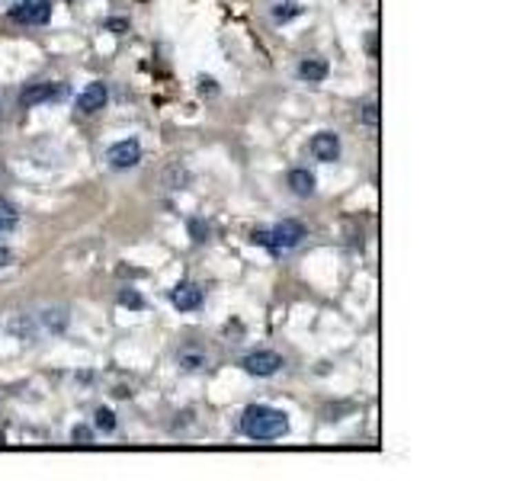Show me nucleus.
I'll return each instance as SVG.
<instances>
[{"instance_id":"obj_3","label":"nucleus","mask_w":513,"mask_h":481,"mask_svg":"<svg viewBox=\"0 0 513 481\" xmlns=\"http://www.w3.org/2000/svg\"><path fill=\"white\" fill-rule=\"evenodd\" d=\"M52 7H55V0H19L10 10V19L19 26H45L52 19Z\"/></svg>"},{"instance_id":"obj_1","label":"nucleus","mask_w":513,"mask_h":481,"mask_svg":"<svg viewBox=\"0 0 513 481\" xmlns=\"http://www.w3.org/2000/svg\"><path fill=\"white\" fill-rule=\"evenodd\" d=\"M241 433L251 440H280L289 433V417L280 407L270 405H251L241 417Z\"/></svg>"},{"instance_id":"obj_19","label":"nucleus","mask_w":513,"mask_h":481,"mask_svg":"<svg viewBox=\"0 0 513 481\" xmlns=\"http://www.w3.org/2000/svg\"><path fill=\"white\" fill-rule=\"evenodd\" d=\"M119 305H125V308H145V298H141L135 289H122V292H119Z\"/></svg>"},{"instance_id":"obj_13","label":"nucleus","mask_w":513,"mask_h":481,"mask_svg":"<svg viewBox=\"0 0 513 481\" xmlns=\"http://www.w3.org/2000/svg\"><path fill=\"white\" fill-rule=\"evenodd\" d=\"M299 77L308 83H321L327 77V61L324 58H305L299 65Z\"/></svg>"},{"instance_id":"obj_12","label":"nucleus","mask_w":513,"mask_h":481,"mask_svg":"<svg viewBox=\"0 0 513 481\" xmlns=\"http://www.w3.org/2000/svg\"><path fill=\"white\" fill-rule=\"evenodd\" d=\"M315 174H308L305 167H295V170H289V190L295 196H302V199H308V196H315Z\"/></svg>"},{"instance_id":"obj_16","label":"nucleus","mask_w":513,"mask_h":481,"mask_svg":"<svg viewBox=\"0 0 513 481\" xmlns=\"http://www.w3.org/2000/svg\"><path fill=\"white\" fill-rule=\"evenodd\" d=\"M17 225H19V209L13 203H7V199H0V238L10 234Z\"/></svg>"},{"instance_id":"obj_4","label":"nucleus","mask_w":513,"mask_h":481,"mask_svg":"<svg viewBox=\"0 0 513 481\" xmlns=\"http://www.w3.org/2000/svg\"><path fill=\"white\" fill-rule=\"evenodd\" d=\"M241 366H244V372H251L257 379H270V376H276V372L286 366V360L273 350H253L241 360Z\"/></svg>"},{"instance_id":"obj_5","label":"nucleus","mask_w":513,"mask_h":481,"mask_svg":"<svg viewBox=\"0 0 513 481\" xmlns=\"http://www.w3.org/2000/svg\"><path fill=\"white\" fill-rule=\"evenodd\" d=\"M106 161H109L112 170H129V167H135L141 161V145L135 139L116 141V145H109V151H106Z\"/></svg>"},{"instance_id":"obj_23","label":"nucleus","mask_w":513,"mask_h":481,"mask_svg":"<svg viewBox=\"0 0 513 481\" xmlns=\"http://www.w3.org/2000/svg\"><path fill=\"white\" fill-rule=\"evenodd\" d=\"M199 93H209V96H215V93H218V87H215V81L212 77H202V81H199Z\"/></svg>"},{"instance_id":"obj_20","label":"nucleus","mask_w":513,"mask_h":481,"mask_svg":"<svg viewBox=\"0 0 513 481\" xmlns=\"http://www.w3.org/2000/svg\"><path fill=\"white\" fill-rule=\"evenodd\" d=\"M71 440H74V443H81V446H90V443H94V433H90V427L77 424L74 430H71Z\"/></svg>"},{"instance_id":"obj_9","label":"nucleus","mask_w":513,"mask_h":481,"mask_svg":"<svg viewBox=\"0 0 513 481\" xmlns=\"http://www.w3.org/2000/svg\"><path fill=\"white\" fill-rule=\"evenodd\" d=\"M170 302L180 308V311H196L202 305V289L196 283H180L174 292H170Z\"/></svg>"},{"instance_id":"obj_11","label":"nucleus","mask_w":513,"mask_h":481,"mask_svg":"<svg viewBox=\"0 0 513 481\" xmlns=\"http://www.w3.org/2000/svg\"><path fill=\"white\" fill-rule=\"evenodd\" d=\"M39 324H42L48 334H65L67 324H71V315H67L65 305H48L39 311Z\"/></svg>"},{"instance_id":"obj_17","label":"nucleus","mask_w":513,"mask_h":481,"mask_svg":"<svg viewBox=\"0 0 513 481\" xmlns=\"http://www.w3.org/2000/svg\"><path fill=\"white\" fill-rule=\"evenodd\" d=\"M299 13H302V7L295 0H280V3L273 7V19H276V23H289V19H295Z\"/></svg>"},{"instance_id":"obj_6","label":"nucleus","mask_w":513,"mask_h":481,"mask_svg":"<svg viewBox=\"0 0 513 481\" xmlns=\"http://www.w3.org/2000/svg\"><path fill=\"white\" fill-rule=\"evenodd\" d=\"M58 96H65V87H61V83H52V81H42V83H29L26 90L19 93V103H23L26 110H32L39 103H52V100H58Z\"/></svg>"},{"instance_id":"obj_15","label":"nucleus","mask_w":513,"mask_h":481,"mask_svg":"<svg viewBox=\"0 0 513 481\" xmlns=\"http://www.w3.org/2000/svg\"><path fill=\"white\" fill-rule=\"evenodd\" d=\"M177 362L183 369L196 372V369H202V366H209V356H205V350H199V347H183V350L177 353Z\"/></svg>"},{"instance_id":"obj_21","label":"nucleus","mask_w":513,"mask_h":481,"mask_svg":"<svg viewBox=\"0 0 513 481\" xmlns=\"http://www.w3.org/2000/svg\"><path fill=\"white\" fill-rule=\"evenodd\" d=\"M189 234H193V240H205L209 238V228H205L199 218H193V222H189Z\"/></svg>"},{"instance_id":"obj_22","label":"nucleus","mask_w":513,"mask_h":481,"mask_svg":"<svg viewBox=\"0 0 513 481\" xmlns=\"http://www.w3.org/2000/svg\"><path fill=\"white\" fill-rule=\"evenodd\" d=\"M363 122H366V125H379V103H369V106H366Z\"/></svg>"},{"instance_id":"obj_25","label":"nucleus","mask_w":513,"mask_h":481,"mask_svg":"<svg viewBox=\"0 0 513 481\" xmlns=\"http://www.w3.org/2000/svg\"><path fill=\"white\" fill-rule=\"evenodd\" d=\"M10 263H13V250L0 247V267H10Z\"/></svg>"},{"instance_id":"obj_14","label":"nucleus","mask_w":513,"mask_h":481,"mask_svg":"<svg viewBox=\"0 0 513 481\" xmlns=\"http://www.w3.org/2000/svg\"><path fill=\"white\" fill-rule=\"evenodd\" d=\"M7 331L19 340H36V324L29 315H10L7 318Z\"/></svg>"},{"instance_id":"obj_18","label":"nucleus","mask_w":513,"mask_h":481,"mask_svg":"<svg viewBox=\"0 0 513 481\" xmlns=\"http://www.w3.org/2000/svg\"><path fill=\"white\" fill-rule=\"evenodd\" d=\"M94 424H96V430H103V433H112V430H116V414H112L109 407H96Z\"/></svg>"},{"instance_id":"obj_10","label":"nucleus","mask_w":513,"mask_h":481,"mask_svg":"<svg viewBox=\"0 0 513 481\" xmlns=\"http://www.w3.org/2000/svg\"><path fill=\"white\" fill-rule=\"evenodd\" d=\"M189 167L183 164V161H170L167 167H164V174H160V186L164 190H170V193H177V190H187L189 186Z\"/></svg>"},{"instance_id":"obj_7","label":"nucleus","mask_w":513,"mask_h":481,"mask_svg":"<svg viewBox=\"0 0 513 481\" xmlns=\"http://www.w3.org/2000/svg\"><path fill=\"white\" fill-rule=\"evenodd\" d=\"M106 100H109V87L103 81H94V83H87L84 90L77 93V110L81 112H96V110H103L106 106Z\"/></svg>"},{"instance_id":"obj_2","label":"nucleus","mask_w":513,"mask_h":481,"mask_svg":"<svg viewBox=\"0 0 513 481\" xmlns=\"http://www.w3.org/2000/svg\"><path fill=\"white\" fill-rule=\"evenodd\" d=\"M302 238H305V225L295 222V218H286V222H280L273 232H266V247H270L273 254H286V250L299 247Z\"/></svg>"},{"instance_id":"obj_24","label":"nucleus","mask_w":513,"mask_h":481,"mask_svg":"<svg viewBox=\"0 0 513 481\" xmlns=\"http://www.w3.org/2000/svg\"><path fill=\"white\" fill-rule=\"evenodd\" d=\"M106 29H112V32H125V29H129V19H109V23H106Z\"/></svg>"},{"instance_id":"obj_8","label":"nucleus","mask_w":513,"mask_h":481,"mask_svg":"<svg viewBox=\"0 0 513 481\" xmlns=\"http://www.w3.org/2000/svg\"><path fill=\"white\" fill-rule=\"evenodd\" d=\"M311 154H315L317 161L331 164V161L340 158V139H337L334 132H317L315 139H311Z\"/></svg>"}]
</instances>
